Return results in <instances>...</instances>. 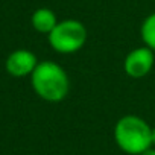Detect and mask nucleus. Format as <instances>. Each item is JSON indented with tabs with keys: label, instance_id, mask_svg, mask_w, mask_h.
<instances>
[{
	"label": "nucleus",
	"instance_id": "1a4fd4ad",
	"mask_svg": "<svg viewBox=\"0 0 155 155\" xmlns=\"http://www.w3.org/2000/svg\"><path fill=\"white\" fill-rule=\"evenodd\" d=\"M155 146V126L152 128V147Z\"/></svg>",
	"mask_w": 155,
	"mask_h": 155
},
{
	"label": "nucleus",
	"instance_id": "f257e3e1",
	"mask_svg": "<svg viewBox=\"0 0 155 155\" xmlns=\"http://www.w3.org/2000/svg\"><path fill=\"white\" fill-rule=\"evenodd\" d=\"M31 84L38 97L46 102H61L70 91L67 71L53 61L38 62L31 74Z\"/></svg>",
	"mask_w": 155,
	"mask_h": 155
},
{
	"label": "nucleus",
	"instance_id": "20e7f679",
	"mask_svg": "<svg viewBox=\"0 0 155 155\" xmlns=\"http://www.w3.org/2000/svg\"><path fill=\"white\" fill-rule=\"evenodd\" d=\"M155 64V52L146 46L132 49L123 61L125 73L132 79H140L150 73Z\"/></svg>",
	"mask_w": 155,
	"mask_h": 155
},
{
	"label": "nucleus",
	"instance_id": "7ed1b4c3",
	"mask_svg": "<svg viewBox=\"0 0 155 155\" xmlns=\"http://www.w3.org/2000/svg\"><path fill=\"white\" fill-rule=\"evenodd\" d=\"M87 28L84 23L74 18H65L58 21L55 29L47 35L50 47L62 55L79 52L87 43Z\"/></svg>",
	"mask_w": 155,
	"mask_h": 155
},
{
	"label": "nucleus",
	"instance_id": "39448f33",
	"mask_svg": "<svg viewBox=\"0 0 155 155\" xmlns=\"http://www.w3.org/2000/svg\"><path fill=\"white\" fill-rule=\"evenodd\" d=\"M37 65H38L37 55L26 49L14 50L12 53H9V56L6 58V62H5L6 71L15 78L31 76Z\"/></svg>",
	"mask_w": 155,
	"mask_h": 155
},
{
	"label": "nucleus",
	"instance_id": "423d86ee",
	"mask_svg": "<svg viewBox=\"0 0 155 155\" xmlns=\"http://www.w3.org/2000/svg\"><path fill=\"white\" fill-rule=\"evenodd\" d=\"M31 23H32V28L37 32L49 35L55 29V26L58 25V18H56V14L52 9H49V8H38L32 14Z\"/></svg>",
	"mask_w": 155,
	"mask_h": 155
},
{
	"label": "nucleus",
	"instance_id": "6e6552de",
	"mask_svg": "<svg viewBox=\"0 0 155 155\" xmlns=\"http://www.w3.org/2000/svg\"><path fill=\"white\" fill-rule=\"evenodd\" d=\"M140 155H155V149H153V147H150V149H147V150L141 152Z\"/></svg>",
	"mask_w": 155,
	"mask_h": 155
},
{
	"label": "nucleus",
	"instance_id": "f03ea898",
	"mask_svg": "<svg viewBox=\"0 0 155 155\" xmlns=\"http://www.w3.org/2000/svg\"><path fill=\"white\" fill-rule=\"evenodd\" d=\"M113 135L117 147L128 155H140L152 147V128L135 114L120 117L114 125Z\"/></svg>",
	"mask_w": 155,
	"mask_h": 155
},
{
	"label": "nucleus",
	"instance_id": "0eeeda50",
	"mask_svg": "<svg viewBox=\"0 0 155 155\" xmlns=\"http://www.w3.org/2000/svg\"><path fill=\"white\" fill-rule=\"evenodd\" d=\"M140 37L146 47L155 52V12L149 14L140 28Z\"/></svg>",
	"mask_w": 155,
	"mask_h": 155
}]
</instances>
